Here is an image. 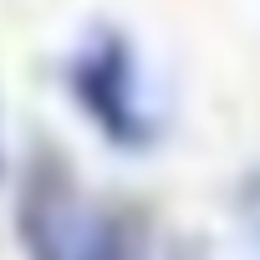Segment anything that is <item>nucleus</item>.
<instances>
[{
	"label": "nucleus",
	"mask_w": 260,
	"mask_h": 260,
	"mask_svg": "<svg viewBox=\"0 0 260 260\" xmlns=\"http://www.w3.org/2000/svg\"><path fill=\"white\" fill-rule=\"evenodd\" d=\"M77 260H148V240H143L138 214H127L122 204H102Z\"/></svg>",
	"instance_id": "nucleus-3"
},
{
	"label": "nucleus",
	"mask_w": 260,
	"mask_h": 260,
	"mask_svg": "<svg viewBox=\"0 0 260 260\" xmlns=\"http://www.w3.org/2000/svg\"><path fill=\"white\" fill-rule=\"evenodd\" d=\"M250 224H255V235H260V179H255V189H250Z\"/></svg>",
	"instance_id": "nucleus-4"
},
{
	"label": "nucleus",
	"mask_w": 260,
	"mask_h": 260,
	"mask_svg": "<svg viewBox=\"0 0 260 260\" xmlns=\"http://www.w3.org/2000/svg\"><path fill=\"white\" fill-rule=\"evenodd\" d=\"M174 260H194V255H189V250H179V255H174Z\"/></svg>",
	"instance_id": "nucleus-6"
},
{
	"label": "nucleus",
	"mask_w": 260,
	"mask_h": 260,
	"mask_svg": "<svg viewBox=\"0 0 260 260\" xmlns=\"http://www.w3.org/2000/svg\"><path fill=\"white\" fill-rule=\"evenodd\" d=\"M0 169H6V122H0Z\"/></svg>",
	"instance_id": "nucleus-5"
},
{
	"label": "nucleus",
	"mask_w": 260,
	"mask_h": 260,
	"mask_svg": "<svg viewBox=\"0 0 260 260\" xmlns=\"http://www.w3.org/2000/svg\"><path fill=\"white\" fill-rule=\"evenodd\" d=\"M67 87H72V102L82 107V117L107 143H117V148H148L153 143L158 122L148 107L143 67H138V51L122 31H112V26L92 31L72 51Z\"/></svg>",
	"instance_id": "nucleus-1"
},
{
	"label": "nucleus",
	"mask_w": 260,
	"mask_h": 260,
	"mask_svg": "<svg viewBox=\"0 0 260 260\" xmlns=\"http://www.w3.org/2000/svg\"><path fill=\"white\" fill-rule=\"evenodd\" d=\"M97 209L72 164L56 153V148H41L26 174H21V194H16V230H21V250L26 260H77L92 224H97Z\"/></svg>",
	"instance_id": "nucleus-2"
}]
</instances>
